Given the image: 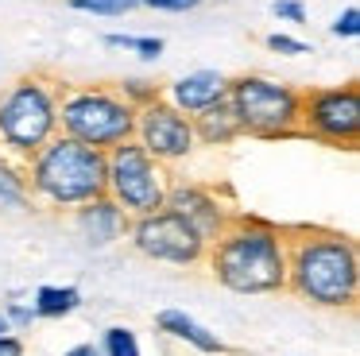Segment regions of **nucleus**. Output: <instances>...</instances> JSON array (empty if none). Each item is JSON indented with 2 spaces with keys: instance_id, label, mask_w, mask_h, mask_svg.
<instances>
[{
  "instance_id": "obj_13",
  "label": "nucleus",
  "mask_w": 360,
  "mask_h": 356,
  "mask_svg": "<svg viewBox=\"0 0 360 356\" xmlns=\"http://www.w3.org/2000/svg\"><path fill=\"white\" fill-rule=\"evenodd\" d=\"M190 124H194V139H198V144H210V147L233 144L236 136H244V128H240V120H236L229 97L217 101V105H210V108H202L198 116H190Z\"/></svg>"
},
{
  "instance_id": "obj_11",
  "label": "nucleus",
  "mask_w": 360,
  "mask_h": 356,
  "mask_svg": "<svg viewBox=\"0 0 360 356\" xmlns=\"http://www.w3.org/2000/svg\"><path fill=\"white\" fill-rule=\"evenodd\" d=\"M163 209L179 213L182 221H186L190 229H194L198 236L205 240V244H210V240H217L221 224H225V217H221L217 201H213L205 190H198V186H167Z\"/></svg>"
},
{
  "instance_id": "obj_1",
  "label": "nucleus",
  "mask_w": 360,
  "mask_h": 356,
  "mask_svg": "<svg viewBox=\"0 0 360 356\" xmlns=\"http://www.w3.org/2000/svg\"><path fill=\"white\" fill-rule=\"evenodd\" d=\"M213 275L236 294L279 291L287 283V248L275 229L259 221H236L213 248Z\"/></svg>"
},
{
  "instance_id": "obj_5",
  "label": "nucleus",
  "mask_w": 360,
  "mask_h": 356,
  "mask_svg": "<svg viewBox=\"0 0 360 356\" xmlns=\"http://www.w3.org/2000/svg\"><path fill=\"white\" fill-rule=\"evenodd\" d=\"M58 93L63 85L27 74L0 97V151L32 159L47 139L58 136Z\"/></svg>"
},
{
  "instance_id": "obj_24",
  "label": "nucleus",
  "mask_w": 360,
  "mask_h": 356,
  "mask_svg": "<svg viewBox=\"0 0 360 356\" xmlns=\"http://www.w3.org/2000/svg\"><path fill=\"white\" fill-rule=\"evenodd\" d=\"M132 51L140 54V58H159V54H163V39H151V35H143V39H136L132 43Z\"/></svg>"
},
{
  "instance_id": "obj_21",
  "label": "nucleus",
  "mask_w": 360,
  "mask_h": 356,
  "mask_svg": "<svg viewBox=\"0 0 360 356\" xmlns=\"http://www.w3.org/2000/svg\"><path fill=\"white\" fill-rule=\"evenodd\" d=\"M267 51H275V54H306L310 46H306L302 39H295V35L275 31V35H267Z\"/></svg>"
},
{
  "instance_id": "obj_4",
  "label": "nucleus",
  "mask_w": 360,
  "mask_h": 356,
  "mask_svg": "<svg viewBox=\"0 0 360 356\" xmlns=\"http://www.w3.org/2000/svg\"><path fill=\"white\" fill-rule=\"evenodd\" d=\"M58 132L86 147H109L132 139L136 105L112 85H63L58 93Z\"/></svg>"
},
{
  "instance_id": "obj_25",
  "label": "nucleus",
  "mask_w": 360,
  "mask_h": 356,
  "mask_svg": "<svg viewBox=\"0 0 360 356\" xmlns=\"http://www.w3.org/2000/svg\"><path fill=\"white\" fill-rule=\"evenodd\" d=\"M0 356H24V345H20V337H0Z\"/></svg>"
},
{
  "instance_id": "obj_14",
  "label": "nucleus",
  "mask_w": 360,
  "mask_h": 356,
  "mask_svg": "<svg viewBox=\"0 0 360 356\" xmlns=\"http://www.w3.org/2000/svg\"><path fill=\"white\" fill-rule=\"evenodd\" d=\"M120 224H124V217H120V205L109 198V193L86 201V209L78 213V229L89 236V244H109V240L120 232Z\"/></svg>"
},
{
  "instance_id": "obj_7",
  "label": "nucleus",
  "mask_w": 360,
  "mask_h": 356,
  "mask_svg": "<svg viewBox=\"0 0 360 356\" xmlns=\"http://www.w3.org/2000/svg\"><path fill=\"white\" fill-rule=\"evenodd\" d=\"M105 178H109V198L120 209L132 213H155L167 201V170L159 159H151L136 139L109 147L105 151Z\"/></svg>"
},
{
  "instance_id": "obj_19",
  "label": "nucleus",
  "mask_w": 360,
  "mask_h": 356,
  "mask_svg": "<svg viewBox=\"0 0 360 356\" xmlns=\"http://www.w3.org/2000/svg\"><path fill=\"white\" fill-rule=\"evenodd\" d=\"M105 352L109 356H140V345H136V333L132 329H109L105 333Z\"/></svg>"
},
{
  "instance_id": "obj_3",
  "label": "nucleus",
  "mask_w": 360,
  "mask_h": 356,
  "mask_svg": "<svg viewBox=\"0 0 360 356\" xmlns=\"http://www.w3.org/2000/svg\"><path fill=\"white\" fill-rule=\"evenodd\" d=\"M287 279L302 298L318 306H352L356 302V248L337 232H306L290 240Z\"/></svg>"
},
{
  "instance_id": "obj_16",
  "label": "nucleus",
  "mask_w": 360,
  "mask_h": 356,
  "mask_svg": "<svg viewBox=\"0 0 360 356\" xmlns=\"http://www.w3.org/2000/svg\"><path fill=\"white\" fill-rule=\"evenodd\" d=\"M27 174L8 159V155L0 151V209H16L27 201Z\"/></svg>"
},
{
  "instance_id": "obj_29",
  "label": "nucleus",
  "mask_w": 360,
  "mask_h": 356,
  "mask_svg": "<svg viewBox=\"0 0 360 356\" xmlns=\"http://www.w3.org/2000/svg\"><path fill=\"white\" fill-rule=\"evenodd\" d=\"M4 333H8V317H0V337H4Z\"/></svg>"
},
{
  "instance_id": "obj_22",
  "label": "nucleus",
  "mask_w": 360,
  "mask_h": 356,
  "mask_svg": "<svg viewBox=\"0 0 360 356\" xmlns=\"http://www.w3.org/2000/svg\"><path fill=\"white\" fill-rule=\"evenodd\" d=\"M202 0H140V8H151V12H194Z\"/></svg>"
},
{
  "instance_id": "obj_20",
  "label": "nucleus",
  "mask_w": 360,
  "mask_h": 356,
  "mask_svg": "<svg viewBox=\"0 0 360 356\" xmlns=\"http://www.w3.org/2000/svg\"><path fill=\"white\" fill-rule=\"evenodd\" d=\"M329 31H333L337 39H356L360 35V8H345V12L333 20Z\"/></svg>"
},
{
  "instance_id": "obj_2",
  "label": "nucleus",
  "mask_w": 360,
  "mask_h": 356,
  "mask_svg": "<svg viewBox=\"0 0 360 356\" xmlns=\"http://www.w3.org/2000/svg\"><path fill=\"white\" fill-rule=\"evenodd\" d=\"M27 163H32L27 190H35L51 205H86L94 198H105V190H109L105 151L78 144L63 132L47 139Z\"/></svg>"
},
{
  "instance_id": "obj_6",
  "label": "nucleus",
  "mask_w": 360,
  "mask_h": 356,
  "mask_svg": "<svg viewBox=\"0 0 360 356\" xmlns=\"http://www.w3.org/2000/svg\"><path fill=\"white\" fill-rule=\"evenodd\" d=\"M229 105H233L244 136L287 139L302 132V89L271 82L264 74L229 77Z\"/></svg>"
},
{
  "instance_id": "obj_28",
  "label": "nucleus",
  "mask_w": 360,
  "mask_h": 356,
  "mask_svg": "<svg viewBox=\"0 0 360 356\" xmlns=\"http://www.w3.org/2000/svg\"><path fill=\"white\" fill-rule=\"evenodd\" d=\"M66 356H101V352H97L94 345H78V348H70Z\"/></svg>"
},
{
  "instance_id": "obj_18",
  "label": "nucleus",
  "mask_w": 360,
  "mask_h": 356,
  "mask_svg": "<svg viewBox=\"0 0 360 356\" xmlns=\"http://www.w3.org/2000/svg\"><path fill=\"white\" fill-rule=\"evenodd\" d=\"M74 12H94V15H128L140 8V0H70Z\"/></svg>"
},
{
  "instance_id": "obj_9",
  "label": "nucleus",
  "mask_w": 360,
  "mask_h": 356,
  "mask_svg": "<svg viewBox=\"0 0 360 356\" xmlns=\"http://www.w3.org/2000/svg\"><path fill=\"white\" fill-rule=\"evenodd\" d=\"M132 139L151 155V159L163 163V167L167 163L186 159V155L194 151V144H198L190 116H182L179 108H174L171 101H163V97H155V101H148V105L136 108Z\"/></svg>"
},
{
  "instance_id": "obj_12",
  "label": "nucleus",
  "mask_w": 360,
  "mask_h": 356,
  "mask_svg": "<svg viewBox=\"0 0 360 356\" xmlns=\"http://www.w3.org/2000/svg\"><path fill=\"white\" fill-rule=\"evenodd\" d=\"M229 97V77L217 74V70H194V74L179 77L171 85V105L179 108L182 116H198L202 108L217 105V101Z\"/></svg>"
},
{
  "instance_id": "obj_17",
  "label": "nucleus",
  "mask_w": 360,
  "mask_h": 356,
  "mask_svg": "<svg viewBox=\"0 0 360 356\" xmlns=\"http://www.w3.org/2000/svg\"><path fill=\"white\" fill-rule=\"evenodd\" d=\"M78 302H82V294L74 291V286H43V291L35 294V314L63 317V314H70Z\"/></svg>"
},
{
  "instance_id": "obj_23",
  "label": "nucleus",
  "mask_w": 360,
  "mask_h": 356,
  "mask_svg": "<svg viewBox=\"0 0 360 356\" xmlns=\"http://www.w3.org/2000/svg\"><path fill=\"white\" fill-rule=\"evenodd\" d=\"M271 12L279 15V20H290V23H302L306 20V8L298 4V0H275Z\"/></svg>"
},
{
  "instance_id": "obj_8",
  "label": "nucleus",
  "mask_w": 360,
  "mask_h": 356,
  "mask_svg": "<svg viewBox=\"0 0 360 356\" xmlns=\"http://www.w3.org/2000/svg\"><path fill=\"white\" fill-rule=\"evenodd\" d=\"M302 132L329 147L360 144V89L356 82L333 85V89H306L302 93Z\"/></svg>"
},
{
  "instance_id": "obj_15",
  "label": "nucleus",
  "mask_w": 360,
  "mask_h": 356,
  "mask_svg": "<svg viewBox=\"0 0 360 356\" xmlns=\"http://www.w3.org/2000/svg\"><path fill=\"white\" fill-rule=\"evenodd\" d=\"M159 329L171 333V337L190 341V345L202 348V352H221V341L213 337L210 329H202L198 322H190V317L182 314V310H163V314H159Z\"/></svg>"
},
{
  "instance_id": "obj_27",
  "label": "nucleus",
  "mask_w": 360,
  "mask_h": 356,
  "mask_svg": "<svg viewBox=\"0 0 360 356\" xmlns=\"http://www.w3.org/2000/svg\"><path fill=\"white\" fill-rule=\"evenodd\" d=\"M32 317H35V310H12V322H20V325H27V322H32Z\"/></svg>"
},
{
  "instance_id": "obj_10",
  "label": "nucleus",
  "mask_w": 360,
  "mask_h": 356,
  "mask_svg": "<svg viewBox=\"0 0 360 356\" xmlns=\"http://www.w3.org/2000/svg\"><path fill=\"white\" fill-rule=\"evenodd\" d=\"M136 248L151 260H167V263H198L205 252V240L182 221L171 209H155V213H143L132 229Z\"/></svg>"
},
{
  "instance_id": "obj_26",
  "label": "nucleus",
  "mask_w": 360,
  "mask_h": 356,
  "mask_svg": "<svg viewBox=\"0 0 360 356\" xmlns=\"http://www.w3.org/2000/svg\"><path fill=\"white\" fill-rule=\"evenodd\" d=\"M105 43H109V46H124V51H132L136 39H132V35H105Z\"/></svg>"
}]
</instances>
